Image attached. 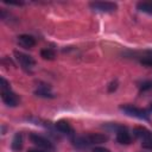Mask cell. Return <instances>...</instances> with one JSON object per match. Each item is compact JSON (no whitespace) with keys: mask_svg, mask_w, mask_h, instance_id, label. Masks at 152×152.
<instances>
[{"mask_svg":"<svg viewBox=\"0 0 152 152\" xmlns=\"http://www.w3.org/2000/svg\"><path fill=\"white\" fill-rule=\"evenodd\" d=\"M120 109L128 116H133V118H137L140 120H148V114L144 109H140V108H137L133 106H121Z\"/></svg>","mask_w":152,"mask_h":152,"instance_id":"6da1fadb","label":"cell"},{"mask_svg":"<svg viewBox=\"0 0 152 152\" xmlns=\"http://www.w3.org/2000/svg\"><path fill=\"white\" fill-rule=\"evenodd\" d=\"M90 8L96 11V12H102V13H110L116 10V4L114 2H108V1H95L89 4Z\"/></svg>","mask_w":152,"mask_h":152,"instance_id":"7a4b0ae2","label":"cell"},{"mask_svg":"<svg viewBox=\"0 0 152 152\" xmlns=\"http://www.w3.org/2000/svg\"><path fill=\"white\" fill-rule=\"evenodd\" d=\"M1 97H2V101L7 104V106H11V107H14L19 103V99L18 96L11 91V89H5V90H1Z\"/></svg>","mask_w":152,"mask_h":152,"instance_id":"3957f363","label":"cell"},{"mask_svg":"<svg viewBox=\"0 0 152 152\" xmlns=\"http://www.w3.org/2000/svg\"><path fill=\"white\" fill-rule=\"evenodd\" d=\"M14 56L17 58V61L24 66V68H32L34 65V59L26 55V53H23V52H19V51H14Z\"/></svg>","mask_w":152,"mask_h":152,"instance_id":"277c9868","label":"cell"},{"mask_svg":"<svg viewBox=\"0 0 152 152\" xmlns=\"http://www.w3.org/2000/svg\"><path fill=\"white\" fill-rule=\"evenodd\" d=\"M30 139H31V141H32L33 144H36V145L39 146V147L52 148L51 142H50L48 139H45L44 137H42V135H38V134H36V133H32V134L30 135Z\"/></svg>","mask_w":152,"mask_h":152,"instance_id":"5b68a950","label":"cell"},{"mask_svg":"<svg viewBox=\"0 0 152 152\" xmlns=\"http://www.w3.org/2000/svg\"><path fill=\"white\" fill-rule=\"evenodd\" d=\"M87 145L90 144H101L107 140V137L104 134H100V133H95V134H88L87 137H83Z\"/></svg>","mask_w":152,"mask_h":152,"instance_id":"8992f818","label":"cell"},{"mask_svg":"<svg viewBox=\"0 0 152 152\" xmlns=\"http://www.w3.org/2000/svg\"><path fill=\"white\" fill-rule=\"evenodd\" d=\"M18 43H19L21 46L28 49V48L34 46L36 40H34V38H33L32 36H28V34H21V36L18 37Z\"/></svg>","mask_w":152,"mask_h":152,"instance_id":"52a82bcc","label":"cell"},{"mask_svg":"<svg viewBox=\"0 0 152 152\" xmlns=\"http://www.w3.org/2000/svg\"><path fill=\"white\" fill-rule=\"evenodd\" d=\"M56 128H57L59 132L65 133V134H69V135H71V134L74 133L72 127H71V126L69 125V122L65 121V120H59V121H57V122H56Z\"/></svg>","mask_w":152,"mask_h":152,"instance_id":"ba28073f","label":"cell"},{"mask_svg":"<svg viewBox=\"0 0 152 152\" xmlns=\"http://www.w3.org/2000/svg\"><path fill=\"white\" fill-rule=\"evenodd\" d=\"M133 133H134V135H135L137 138H139V139H141V140L152 138V133H151L148 129L144 128V127H135L134 131H133Z\"/></svg>","mask_w":152,"mask_h":152,"instance_id":"9c48e42d","label":"cell"},{"mask_svg":"<svg viewBox=\"0 0 152 152\" xmlns=\"http://www.w3.org/2000/svg\"><path fill=\"white\" fill-rule=\"evenodd\" d=\"M116 140H118L120 144L127 145V144L131 142V135H129V133H128L127 131L120 129V131H118V133H116Z\"/></svg>","mask_w":152,"mask_h":152,"instance_id":"30bf717a","label":"cell"},{"mask_svg":"<svg viewBox=\"0 0 152 152\" xmlns=\"http://www.w3.org/2000/svg\"><path fill=\"white\" fill-rule=\"evenodd\" d=\"M138 10L144 12V13H148V14H152V1H142V2H139L137 5Z\"/></svg>","mask_w":152,"mask_h":152,"instance_id":"8fae6325","label":"cell"},{"mask_svg":"<svg viewBox=\"0 0 152 152\" xmlns=\"http://www.w3.org/2000/svg\"><path fill=\"white\" fill-rule=\"evenodd\" d=\"M23 146V135L20 133H17L12 140V148L14 151H19Z\"/></svg>","mask_w":152,"mask_h":152,"instance_id":"7c38bea8","label":"cell"},{"mask_svg":"<svg viewBox=\"0 0 152 152\" xmlns=\"http://www.w3.org/2000/svg\"><path fill=\"white\" fill-rule=\"evenodd\" d=\"M40 56H42L44 59L51 61V59L55 58V51L51 50V49H43V50L40 51Z\"/></svg>","mask_w":152,"mask_h":152,"instance_id":"4fadbf2b","label":"cell"},{"mask_svg":"<svg viewBox=\"0 0 152 152\" xmlns=\"http://www.w3.org/2000/svg\"><path fill=\"white\" fill-rule=\"evenodd\" d=\"M36 94L38 95V96H44V97H52V95L48 91V89L46 88H40V89H38V90H36Z\"/></svg>","mask_w":152,"mask_h":152,"instance_id":"5bb4252c","label":"cell"},{"mask_svg":"<svg viewBox=\"0 0 152 152\" xmlns=\"http://www.w3.org/2000/svg\"><path fill=\"white\" fill-rule=\"evenodd\" d=\"M141 145H142V147H145V148L152 150V138H148V139H145V140H142Z\"/></svg>","mask_w":152,"mask_h":152,"instance_id":"9a60e30c","label":"cell"},{"mask_svg":"<svg viewBox=\"0 0 152 152\" xmlns=\"http://www.w3.org/2000/svg\"><path fill=\"white\" fill-rule=\"evenodd\" d=\"M0 83H1V90H5V89H10V84L7 83V81H6L4 77H1V80H0Z\"/></svg>","mask_w":152,"mask_h":152,"instance_id":"2e32d148","label":"cell"},{"mask_svg":"<svg viewBox=\"0 0 152 152\" xmlns=\"http://www.w3.org/2000/svg\"><path fill=\"white\" fill-rule=\"evenodd\" d=\"M141 63L147 65V66H152V57H145L141 59Z\"/></svg>","mask_w":152,"mask_h":152,"instance_id":"e0dca14e","label":"cell"},{"mask_svg":"<svg viewBox=\"0 0 152 152\" xmlns=\"http://www.w3.org/2000/svg\"><path fill=\"white\" fill-rule=\"evenodd\" d=\"M150 88H152V83H150V82H146V83L141 84V90H146V89H150Z\"/></svg>","mask_w":152,"mask_h":152,"instance_id":"ac0fdd59","label":"cell"},{"mask_svg":"<svg viewBox=\"0 0 152 152\" xmlns=\"http://www.w3.org/2000/svg\"><path fill=\"white\" fill-rule=\"evenodd\" d=\"M93 152H109V150H107L104 147H95L93 150Z\"/></svg>","mask_w":152,"mask_h":152,"instance_id":"d6986e66","label":"cell"},{"mask_svg":"<svg viewBox=\"0 0 152 152\" xmlns=\"http://www.w3.org/2000/svg\"><path fill=\"white\" fill-rule=\"evenodd\" d=\"M27 152H43V151H39V150H28Z\"/></svg>","mask_w":152,"mask_h":152,"instance_id":"ffe728a7","label":"cell"},{"mask_svg":"<svg viewBox=\"0 0 152 152\" xmlns=\"http://www.w3.org/2000/svg\"><path fill=\"white\" fill-rule=\"evenodd\" d=\"M151 108H152V107H151Z\"/></svg>","mask_w":152,"mask_h":152,"instance_id":"44dd1931","label":"cell"}]
</instances>
